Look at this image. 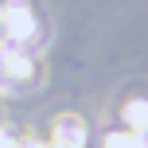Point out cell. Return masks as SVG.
I'll use <instances>...</instances> for the list:
<instances>
[{
  "label": "cell",
  "mask_w": 148,
  "mask_h": 148,
  "mask_svg": "<svg viewBox=\"0 0 148 148\" xmlns=\"http://www.w3.org/2000/svg\"><path fill=\"white\" fill-rule=\"evenodd\" d=\"M35 35H39V20L31 16V8L23 4V0H8L4 12H0V39L23 47V43H31Z\"/></svg>",
  "instance_id": "cell-1"
},
{
  "label": "cell",
  "mask_w": 148,
  "mask_h": 148,
  "mask_svg": "<svg viewBox=\"0 0 148 148\" xmlns=\"http://www.w3.org/2000/svg\"><path fill=\"white\" fill-rule=\"evenodd\" d=\"M47 148H86V121L78 113H59L51 125Z\"/></svg>",
  "instance_id": "cell-2"
},
{
  "label": "cell",
  "mask_w": 148,
  "mask_h": 148,
  "mask_svg": "<svg viewBox=\"0 0 148 148\" xmlns=\"http://www.w3.org/2000/svg\"><path fill=\"white\" fill-rule=\"evenodd\" d=\"M0 74L12 82H31L35 78V62L23 51H0Z\"/></svg>",
  "instance_id": "cell-3"
},
{
  "label": "cell",
  "mask_w": 148,
  "mask_h": 148,
  "mask_svg": "<svg viewBox=\"0 0 148 148\" xmlns=\"http://www.w3.org/2000/svg\"><path fill=\"white\" fill-rule=\"evenodd\" d=\"M121 117H125V129L148 136V97H129L125 109H121Z\"/></svg>",
  "instance_id": "cell-4"
},
{
  "label": "cell",
  "mask_w": 148,
  "mask_h": 148,
  "mask_svg": "<svg viewBox=\"0 0 148 148\" xmlns=\"http://www.w3.org/2000/svg\"><path fill=\"white\" fill-rule=\"evenodd\" d=\"M101 148H148V136L133 133V129H117V133H105Z\"/></svg>",
  "instance_id": "cell-5"
},
{
  "label": "cell",
  "mask_w": 148,
  "mask_h": 148,
  "mask_svg": "<svg viewBox=\"0 0 148 148\" xmlns=\"http://www.w3.org/2000/svg\"><path fill=\"white\" fill-rule=\"evenodd\" d=\"M0 148H16V140H12V133H8L4 125H0Z\"/></svg>",
  "instance_id": "cell-6"
},
{
  "label": "cell",
  "mask_w": 148,
  "mask_h": 148,
  "mask_svg": "<svg viewBox=\"0 0 148 148\" xmlns=\"http://www.w3.org/2000/svg\"><path fill=\"white\" fill-rule=\"evenodd\" d=\"M0 12H4V4H0Z\"/></svg>",
  "instance_id": "cell-7"
}]
</instances>
